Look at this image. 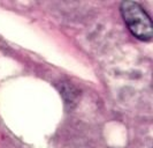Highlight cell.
<instances>
[{
	"label": "cell",
	"instance_id": "1",
	"mask_svg": "<svg viewBox=\"0 0 153 148\" xmlns=\"http://www.w3.org/2000/svg\"><path fill=\"white\" fill-rule=\"evenodd\" d=\"M121 15L130 32L139 41L150 42L153 38V24L151 17L135 1H122Z\"/></svg>",
	"mask_w": 153,
	"mask_h": 148
}]
</instances>
